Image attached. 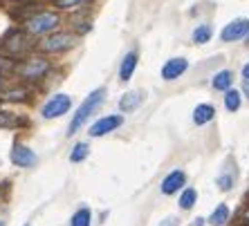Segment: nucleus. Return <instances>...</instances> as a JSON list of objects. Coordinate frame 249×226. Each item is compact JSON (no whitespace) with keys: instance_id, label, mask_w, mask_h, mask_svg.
I'll use <instances>...</instances> for the list:
<instances>
[{"instance_id":"obj_25","label":"nucleus","mask_w":249,"mask_h":226,"mask_svg":"<svg viewBox=\"0 0 249 226\" xmlns=\"http://www.w3.org/2000/svg\"><path fill=\"white\" fill-rule=\"evenodd\" d=\"M25 90H9V92H5V99L9 101H16V99H23Z\"/></svg>"},{"instance_id":"obj_8","label":"nucleus","mask_w":249,"mask_h":226,"mask_svg":"<svg viewBox=\"0 0 249 226\" xmlns=\"http://www.w3.org/2000/svg\"><path fill=\"white\" fill-rule=\"evenodd\" d=\"M12 161L16 163V166H20V168H32V166H36L38 157H36L34 150H29L27 145L16 144L12 148Z\"/></svg>"},{"instance_id":"obj_29","label":"nucleus","mask_w":249,"mask_h":226,"mask_svg":"<svg viewBox=\"0 0 249 226\" xmlns=\"http://www.w3.org/2000/svg\"><path fill=\"white\" fill-rule=\"evenodd\" d=\"M243 92H245V97H249V81L243 83Z\"/></svg>"},{"instance_id":"obj_30","label":"nucleus","mask_w":249,"mask_h":226,"mask_svg":"<svg viewBox=\"0 0 249 226\" xmlns=\"http://www.w3.org/2000/svg\"><path fill=\"white\" fill-rule=\"evenodd\" d=\"M245 220H247V222H249V209H247V210H245Z\"/></svg>"},{"instance_id":"obj_1","label":"nucleus","mask_w":249,"mask_h":226,"mask_svg":"<svg viewBox=\"0 0 249 226\" xmlns=\"http://www.w3.org/2000/svg\"><path fill=\"white\" fill-rule=\"evenodd\" d=\"M104 97H106V90L104 87H99V90H94V92H90L86 97V101H83L81 105H79V110H76V114L72 116V123H70V132L68 134H74L79 128L83 126V123L90 119V114H92L94 110H97L99 105L104 103Z\"/></svg>"},{"instance_id":"obj_23","label":"nucleus","mask_w":249,"mask_h":226,"mask_svg":"<svg viewBox=\"0 0 249 226\" xmlns=\"http://www.w3.org/2000/svg\"><path fill=\"white\" fill-rule=\"evenodd\" d=\"M83 2H92V0H54V5L61 9H74V7L83 5Z\"/></svg>"},{"instance_id":"obj_26","label":"nucleus","mask_w":249,"mask_h":226,"mask_svg":"<svg viewBox=\"0 0 249 226\" xmlns=\"http://www.w3.org/2000/svg\"><path fill=\"white\" fill-rule=\"evenodd\" d=\"M0 67H2V70H12L14 65L9 63V61H7V58H0Z\"/></svg>"},{"instance_id":"obj_4","label":"nucleus","mask_w":249,"mask_h":226,"mask_svg":"<svg viewBox=\"0 0 249 226\" xmlns=\"http://www.w3.org/2000/svg\"><path fill=\"white\" fill-rule=\"evenodd\" d=\"M72 45H74V36L68 34V32H56V34L41 41L43 52H63V49H70Z\"/></svg>"},{"instance_id":"obj_27","label":"nucleus","mask_w":249,"mask_h":226,"mask_svg":"<svg viewBox=\"0 0 249 226\" xmlns=\"http://www.w3.org/2000/svg\"><path fill=\"white\" fill-rule=\"evenodd\" d=\"M162 226H178V220H175V217H168V220H164Z\"/></svg>"},{"instance_id":"obj_14","label":"nucleus","mask_w":249,"mask_h":226,"mask_svg":"<svg viewBox=\"0 0 249 226\" xmlns=\"http://www.w3.org/2000/svg\"><path fill=\"white\" fill-rule=\"evenodd\" d=\"M215 116V108L211 103H200L193 110V123H197V126H204V123H209L211 119Z\"/></svg>"},{"instance_id":"obj_31","label":"nucleus","mask_w":249,"mask_h":226,"mask_svg":"<svg viewBox=\"0 0 249 226\" xmlns=\"http://www.w3.org/2000/svg\"><path fill=\"white\" fill-rule=\"evenodd\" d=\"M0 87H2V74H0Z\"/></svg>"},{"instance_id":"obj_21","label":"nucleus","mask_w":249,"mask_h":226,"mask_svg":"<svg viewBox=\"0 0 249 226\" xmlns=\"http://www.w3.org/2000/svg\"><path fill=\"white\" fill-rule=\"evenodd\" d=\"M196 199H197L196 188H186V191L180 195V209H184V210L193 209V204H196Z\"/></svg>"},{"instance_id":"obj_3","label":"nucleus","mask_w":249,"mask_h":226,"mask_svg":"<svg viewBox=\"0 0 249 226\" xmlns=\"http://www.w3.org/2000/svg\"><path fill=\"white\" fill-rule=\"evenodd\" d=\"M58 25V16L52 12H43V14H36L27 20V32L32 34H47V32H52L54 27Z\"/></svg>"},{"instance_id":"obj_18","label":"nucleus","mask_w":249,"mask_h":226,"mask_svg":"<svg viewBox=\"0 0 249 226\" xmlns=\"http://www.w3.org/2000/svg\"><path fill=\"white\" fill-rule=\"evenodd\" d=\"M29 38L27 36H23V34H18V36H14L12 41L7 43V49H9V52H27L29 49Z\"/></svg>"},{"instance_id":"obj_16","label":"nucleus","mask_w":249,"mask_h":226,"mask_svg":"<svg viewBox=\"0 0 249 226\" xmlns=\"http://www.w3.org/2000/svg\"><path fill=\"white\" fill-rule=\"evenodd\" d=\"M211 36H213V27L211 25H197L196 29H193V43H197V45H204V43L211 41Z\"/></svg>"},{"instance_id":"obj_17","label":"nucleus","mask_w":249,"mask_h":226,"mask_svg":"<svg viewBox=\"0 0 249 226\" xmlns=\"http://www.w3.org/2000/svg\"><path fill=\"white\" fill-rule=\"evenodd\" d=\"M227 220H229V206H227V204H220V206L211 213L209 224H211V226H222Z\"/></svg>"},{"instance_id":"obj_24","label":"nucleus","mask_w":249,"mask_h":226,"mask_svg":"<svg viewBox=\"0 0 249 226\" xmlns=\"http://www.w3.org/2000/svg\"><path fill=\"white\" fill-rule=\"evenodd\" d=\"M18 126V119L12 116L9 112H0V128H16Z\"/></svg>"},{"instance_id":"obj_19","label":"nucleus","mask_w":249,"mask_h":226,"mask_svg":"<svg viewBox=\"0 0 249 226\" xmlns=\"http://www.w3.org/2000/svg\"><path fill=\"white\" fill-rule=\"evenodd\" d=\"M90 222H92V213L88 209H79L74 215H72L70 226H90Z\"/></svg>"},{"instance_id":"obj_9","label":"nucleus","mask_w":249,"mask_h":226,"mask_svg":"<svg viewBox=\"0 0 249 226\" xmlns=\"http://www.w3.org/2000/svg\"><path fill=\"white\" fill-rule=\"evenodd\" d=\"M186 70H189V61H186V58H171L162 67V79L164 81H175V79H180Z\"/></svg>"},{"instance_id":"obj_32","label":"nucleus","mask_w":249,"mask_h":226,"mask_svg":"<svg viewBox=\"0 0 249 226\" xmlns=\"http://www.w3.org/2000/svg\"><path fill=\"white\" fill-rule=\"evenodd\" d=\"M0 226H7V224H5V222H2V220H0Z\"/></svg>"},{"instance_id":"obj_33","label":"nucleus","mask_w":249,"mask_h":226,"mask_svg":"<svg viewBox=\"0 0 249 226\" xmlns=\"http://www.w3.org/2000/svg\"><path fill=\"white\" fill-rule=\"evenodd\" d=\"M247 226H249V222H247Z\"/></svg>"},{"instance_id":"obj_5","label":"nucleus","mask_w":249,"mask_h":226,"mask_svg":"<svg viewBox=\"0 0 249 226\" xmlns=\"http://www.w3.org/2000/svg\"><path fill=\"white\" fill-rule=\"evenodd\" d=\"M245 36H249V18H236L229 25H225V29L220 32V38L225 43L240 41Z\"/></svg>"},{"instance_id":"obj_10","label":"nucleus","mask_w":249,"mask_h":226,"mask_svg":"<svg viewBox=\"0 0 249 226\" xmlns=\"http://www.w3.org/2000/svg\"><path fill=\"white\" fill-rule=\"evenodd\" d=\"M186 184V175L182 170H173V173H168L162 181V193L164 195H173Z\"/></svg>"},{"instance_id":"obj_28","label":"nucleus","mask_w":249,"mask_h":226,"mask_svg":"<svg viewBox=\"0 0 249 226\" xmlns=\"http://www.w3.org/2000/svg\"><path fill=\"white\" fill-rule=\"evenodd\" d=\"M243 79H245V81H249V63L243 67Z\"/></svg>"},{"instance_id":"obj_13","label":"nucleus","mask_w":249,"mask_h":226,"mask_svg":"<svg viewBox=\"0 0 249 226\" xmlns=\"http://www.w3.org/2000/svg\"><path fill=\"white\" fill-rule=\"evenodd\" d=\"M135 67H137V52H128L126 56H124L122 65H119V79H122V81H130Z\"/></svg>"},{"instance_id":"obj_20","label":"nucleus","mask_w":249,"mask_h":226,"mask_svg":"<svg viewBox=\"0 0 249 226\" xmlns=\"http://www.w3.org/2000/svg\"><path fill=\"white\" fill-rule=\"evenodd\" d=\"M240 101H243L240 92H236V90H227L225 92V108L229 112H236L240 108Z\"/></svg>"},{"instance_id":"obj_7","label":"nucleus","mask_w":249,"mask_h":226,"mask_svg":"<svg viewBox=\"0 0 249 226\" xmlns=\"http://www.w3.org/2000/svg\"><path fill=\"white\" fill-rule=\"evenodd\" d=\"M124 123V116H119V114H108V116H104V119H99L97 123H92L90 126V137H104V134H108V132H112V130H117V128Z\"/></svg>"},{"instance_id":"obj_22","label":"nucleus","mask_w":249,"mask_h":226,"mask_svg":"<svg viewBox=\"0 0 249 226\" xmlns=\"http://www.w3.org/2000/svg\"><path fill=\"white\" fill-rule=\"evenodd\" d=\"M88 155H90V145L88 144H76L74 150H72V155H70V161L79 163V161H83Z\"/></svg>"},{"instance_id":"obj_11","label":"nucleus","mask_w":249,"mask_h":226,"mask_svg":"<svg viewBox=\"0 0 249 226\" xmlns=\"http://www.w3.org/2000/svg\"><path fill=\"white\" fill-rule=\"evenodd\" d=\"M233 181H236V166H233V161L229 159V161H227V166L220 170V175L215 177V184H218V188H220V191H231Z\"/></svg>"},{"instance_id":"obj_15","label":"nucleus","mask_w":249,"mask_h":226,"mask_svg":"<svg viewBox=\"0 0 249 226\" xmlns=\"http://www.w3.org/2000/svg\"><path fill=\"white\" fill-rule=\"evenodd\" d=\"M231 83H233V74L229 70H222V72H218V74L213 76L211 85H213L215 90H220V92H227V90L231 87Z\"/></svg>"},{"instance_id":"obj_2","label":"nucleus","mask_w":249,"mask_h":226,"mask_svg":"<svg viewBox=\"0 0 249 226\" xmlns=\"http://www.w3.org/2000/svg\"><path fill=\"white\" fill-rule=\"evenodd\" d=\"M72 108V97L68 94H54L52 99L43 105V119H58Z\"/></svg>"},{"instance_id":"obj_6","label":"nucleus","mask_w":249,"mask_h":226,"mask_svg":"<svg viewBox=\"0 0 249 226\" xmlns=\"http://www.w3.org/2000/svg\"><path fill=\"white\" fill-rule=\"evenodd\" d=\"M47 70H50V63L45 58H29V61H25L16 67V72L25 79H41V76L47 74Z\"/></svg>"},{"instance_id":"obj_12","label":"nucleus","mask_w":249,"mask_h":226,"mask_svg":"<svg viewBox=\"0 0 249 226\" xmlns=\"http://www.w3.org/2000/svg\"><path fill=\"white\" fill-rule=\"evenodd\" d=\"M142 101H144V92L133 90V92H126L122 97V101H119V108H122V112H133L135 108H139V105H142Z\"/></svg>"}]
</instances>
